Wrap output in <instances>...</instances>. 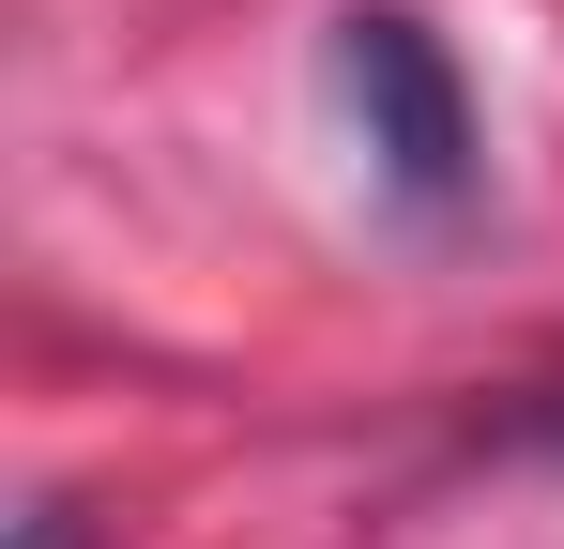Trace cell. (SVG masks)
<instances>
[{
	"label": "cell",
	"mask_w": 564,
	"mask_h": 549,
	"mask_svg": "<svg viewBox=\"0 0 564 549\" xmlns=\"http://www.w3.org/2000/svg\"><path fill=\"white\" fill-rule=\"evenodd\" d=\"M336 92H351L381 183H397L412 214H458L473 198V92H458L443 31H427L412 0H351V15H336Z\"/></svg>",
	"instance_id": "6da1fadb"
},
{
	"label": "cell",
	"mask_w": 564,
	"mask_h": 549,
	"mask_svg": "<svg viewBox=\"0 0 564 549\" xmlns=\"http://www.w3.org/2000/svg\"><path fill=\"white\" fill-rule=\"evenodd\" d=\"M15 549H93V504H31V519H15Z\"/></svg>",
	"instance_id": "7a4b0ae2"
},
{
	"label": "cell",
	"mask_w": 564,
	"mask_h": 549,
	"mask_svg": "<svg viewBox=\"0 0 564 549\" xmlns=\"http://www.w3.org/2000/svg\"><path fill=\"white\" fill-rule=\"evenodd\" d=\"M503 443H550V458H564V381H534V397L503 412Z\"/></svg>",
	"instance_id": "3957f363"
}]
</instances>
